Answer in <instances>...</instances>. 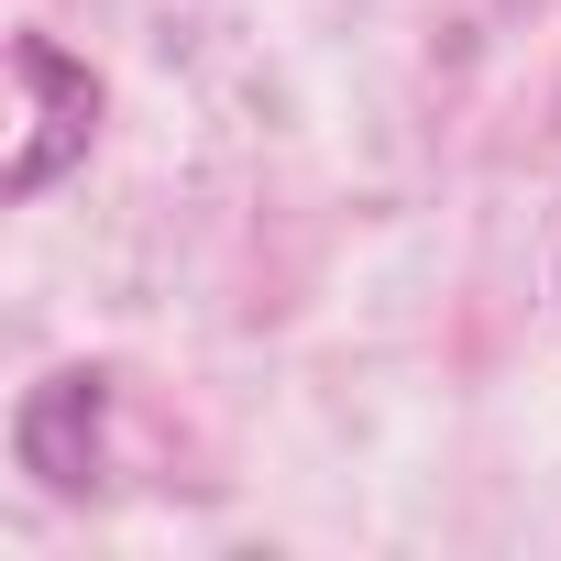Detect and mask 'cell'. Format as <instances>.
I'll return each instance as SVG.
<instances>
[{"mask_svg":"<svg viewBox=\"0 0 561 561\" xmlns=\"http://www.w3.org/2000/svg\"><path fill=\"white\" fill-rule=\"evenodd\" d=\"M12 89H23V133L0 154V198H45L100 133V78L56 34H12Z\"/></svg>","mask_w":561,"mask_h":561,"instance_id":"6da1fadb","label":"cell"},{"mask_svg":"<svg viewBox=\"0 0 561 561\" xmlns=\"http://www.w3.org/2000/svg\"><path fill=\"white\" fill-rule=\"evenodd\" d=\"M12 462L45 495H100L111 473V375L100 364H56L45 386H23L12 408Z\"/></svg>","mask_w":561,"mask_h":561,"instance_id":"7a4b0ae2","label":"cell"}]
</instances>
